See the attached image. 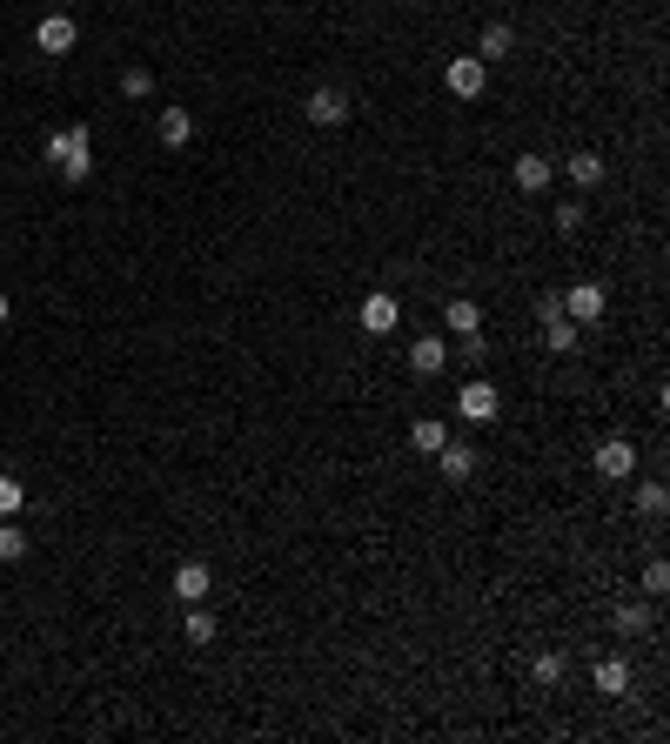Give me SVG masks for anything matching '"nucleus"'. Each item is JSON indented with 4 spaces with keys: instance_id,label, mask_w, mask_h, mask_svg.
<instances>
[{
    "instance_id": "nucleus-1",
    "label": "nucleus",
    "mask_w": 670,
    "mask_h": 744,
    "mask_svg": "<svg viewBox=\"0 0 670 744\" xmlns=\"http://www.w3.org/2000/svg\"><path fill=\"white\" fill-rule=\"evenodd\" d=\"M47 161H54L67 181H88L94 175V135L88 128H61V135L47 141Z\"/></svg>"
},
{
    "instance_id": "nucleus-2",
    "label": "nucleus",
    "mask_w": 670,
    "mask_h": 744,
    "mask_svg": "<svg viewBox=\"0 0 670 744\" xmlns=\"http://www.w3.org/2000/svg\"><path fill=\"white\" fill-rule=\"evenodd\" d=\"M557 302H563V316L577 322V329H583V322H603V309H610V295H603V282H570V289H563Z\"/></svg>"
},
{
    "instance_id": "nucleus-3",
    "label": "nucleus",
    "mask_w": 670,
    "mask_h": 744,
    "mask_svg": "<svg viewBox=\"0 0 670 744\" xmlns=\"http://www.w3.org/2000/svg\"><path fill=\"white\" fill-rule=\"evenodd\" d=\"M496 409H503V396H496V383H483V376H469V383L456 389V416H463V423H490Z\"/></svg>"
},
{
    "instance_id": "nucleus-4",
    "label": "nucleus",
    "mask_w": 670,
    "mask_h": 744,
    "mask_svg": "<svg viewBox=\"0 0 670 744\" xmlns=\"http://www.w3.org/2000/svg\"><path fill=\"white\" fill-rule=\"evenodd\" d=\"M597 476L603 483H630V476H637V443H630V436L597 443Z\"/></svg>"
},
{
    "instance_id": "nucleus-5",
    "label": "nucleus",
    "mask_w": 670,
    "mask_h": 744,
    "mask_svg": "<svg viewBox=\"0 0 670 744\" xmlns=\"http://www.w3.org/2000/svg\"><path fill=\"white\" fill-rule=\"evenodd\" d=\"M443 81H449V94H456V101H476V94L490 88V61H476V54H456Z\"/></svg>"
},
{
    "instance_id": "nucleus-6",
    "label": "nucleus",
    "mask_w": 670,
    "mask_h": 744,
    "mask_svg": "<svg viewBox=\"0 0 670 744\" xmlns=\"http://www.w3.org/2000/svg\"><path fill=\"white\" fill-rule=\"evenodd\" d=\"M74 41H81V27L67 21V14H41V27H34V47H41V54L61 61V54H74Z\"/></svg>"
},
{
    "instance_id": "nucleus-7",
    "label": "nucleus",
    "mask_w": 670,
    "mask_h": 744,
    "mask_svg": "<svg viewBox=\"0 0 670 744\" xmlns=\"http://www.w3.org/2000/svg\"><path fill=\"white\" fill-rule=\"evenodd\" d=\"M309 121H315V128H342V121H349V94H342V88H315L309 94Z\"/></svg>"
},
{
    "instance_id": "nucleus-8",
    "label": "nucleus",
    "mask_w": 670,
    "mask_h": 744,
    "mask_svg": "<svg viewBox=\"0 0 670 744\" xmlns=\"http://www.w3.org/2000/svg\"><path fill=\"white\" fill-rule=\"evenodd\" d=\"M402 322V309H396V295H362V329H369V336H389V329H396Z\"/></svg>"
},
{
    "instance_id": "nucleus-9",
    "label": "nucleus",
    "mask_w": 670,
    "mask_h": 744,
    "mask_svg": "<svg viewBox=\"0 0 670 744\" xmlns=\"http://www.w3.org/2000/svg\"><path fill=\"white\" fill-rule=\"evenodd\" d=\"M550 175H557V161H543V155H523V161L510 168V181L523 188V195H543V188H550Z\"/></svg>"
},
{
    "instance_id": "nucleus-10",
    "label": "nucleus",
    "mask_w": 670,
    "mask_h": 744,
    "mask_svg": "<svg viewBox=\"0 0 670 744\" xmlns=\"http://www.w3.org/2000/svg\"><path fill=\"white\" fill-rule=\"evenodd\" d=\"M436 463H443V483H469V476H476V450H469V443H443Z\"/></svg>"
},
{
    "instance_id": "nucleus-11",
    "label": "nucleus",
    "mask_w": 670,
    "mask_h": 744,
    "mask_svg": "<svg viewBox=\"0 0 670 744\" xmlns=\"http://www.w3.org/2000/svg\"><path fill=\"white\" fill-rule=\"evenodd\" d=\"M161 148H188V141H195V114L188 108H161Z\"/></svg>"
},
{
    "instance_id": "nucleus-12",
    "label": "nucleus",
    "mask_w": 670,
    "mask_h": 744,
    "mask_svg": "<svg viewBox=\"0 0 670 744\" xmlns=\"http://www.w3.org/2000/svg\"><path fill=\"white\" fill-rule=\"evenodd\" d=\"M510 47H516V27L490 21V27H483V41H476V61H510Z\"/></svg>"
},
{
    "instance_id": "nucleus-13",
    "label": "nucleus",
    "mask_w": 670,
    "mask_h": 744,
    "mask_svg": "<svg viewBox=\"0 0 670 744\" xmlns=\"http://www.w3.org/2000/svg\"><path fill=\"white\" fill-rule=\"evenodd\" d=\"M443 329H449V336H476V329H483V309H476L469 295H456V302L443 309Z\"/></svg>"
},
{
    "instance_id": "nucleus-14",
    "label": "nucleus",
    "mask_w": 670,
    "mask_h": 744,
    "mask_svg": "<svg viewBox=\"0 0 670 744\" xmlns=\"http://www.w3.org/2000/svg\"><path fill=\"white\" fill-rule=\"evenodd\" d=\"M443 362H449L443 336H416V342H409V369H423V376H436Z\"/></svg>"
},
{
    "instance_id": "nucleus-15",
    "label": "nucleus",
    "mask_w": 670,
    "mask_h": 744,
    "mask_svg": "<svg viewBox=\"0 0 670 744\" xmlns=\"http://www.w3.org/2000/svg\"><path fill=\"white\" fill-rule=\"evenodd\" d=\"M175 597L181 604H201V597H208V564H181L175 570Z\"/></svg>"
},
{
    "instance_id": "nucleus-16",
    "label": "nucleus",
    "mask_w": 670,
    "mask_h": 744,
    "mask_svg": "<svg viewBox=\"0 0 670 744\" xmlns=\"http://www.w3.org/2000/svg\"><path fill=\"white\" fill-rule=\"evenodd\" d=\"M597 691H603V698H624V691H630V664H624V657H603V664H597Z\"/></svg>"
},
{
    "instance_id": "nucleus-17",
    "label": "nucleus",
    "mask_w": 670,
    "mask_h": 744,
    "mask_svg": "<svg viewBox=\"0 0 670 744\" xmlns=\"http://www.w3.org/2000/svg\"><path fill=\"white\" fill-rule=\"evenodd\" d=\"M563 175L577 181V188H597V181H603V155H590V148H583V155L563 161Z\"/></svg>"
},
{
    "instance_id": "nucleus-18",
    "label": "nucleus",
    "mask_w": 670,
    "mask_h": 744,
    "mask_svg": "<svg viewBox=\"0 0 670 744\" xmlns=\"http://www.w3.org/2000/svg\"><path fill=\"white\" fill-rule=\"evenodd\" d=\"M543 342H550L557 356H570V349H577V322H570V316H543Z\"/></svg>"
},
{
    "instance_id": "nucleus-19",
    "label": "nucleus",
    "mask_w": 670,
    "mask_h": 744,
    "mask_svg": "<svg viewBox=\"0 0 670 744\" xmlns=\"http://www.w3.org/2000/svg\"><path fill=\"white\" fill-rule=\"evenodd\" d=\"M27 557V530L14 517H0V564H21Z\"/></svg>"
},
{
    "instance_id": "nucleus-20",
    "label": "nucleus",
    "mask_w": 670,
    "mask_h": 744,
    "mask_svg": "<svg viewBox=\"0 0 670 744\" xmlns=\"http://www.w3.org/2000/svg\"><path fill=\"white\" fill-rule=\"evenodd\" d=\"M610 624H617V637H644V631H650V610H644V604H617V617H610Z\"/></svg>"
},
{
    "instance_id": "nucleus-21",
    "label": "nucleus",
    "mask_w": 670,
    "mask_h": 744,
    "mask_svg": "<svg viewBox=\"0 0 670 744\" xmlns=\"http://www.w3.org/2000/svg\"><path fill=\"white\" fill-rule=\"evenodd\" d=\"M409 443H416V450H423V456H436V450H443V443H449V429H443V423H429V416H423V423L409 429Z\"/></svg>"
},
{
    "instance_id": "nucleus-22",
    "label": "nucleus",
    "mask_w": 670,
    "mask_h": 744,
    "mask_svg": "<svg viewBox=\"0 0 670 744\" xmlns=\"http://www.w3.org/2000/svg\"><path fill=\"white\" fill-rule=\"evenodd\" d=\"M181 631H188V644H215V617H208V610H188V624H181Z\"/></svg>"
},
{
    "instance_id": "nucleus-23",
    "label": "nucleus",
    "mask_w": 670,
    "mask_h": 744,
    "mask_svg": "<svg viewBox=\"0 0 670 744\" xmlns=\"http://www.w3.org/2000/svg\"><path fill=\"white\" fill-rule=\"evenodd\" d=\"M664 590H670V564H664V557H650V564H644V597H664Z\"/></svg>"
},
{
    "instance_id": "nucleus-24",
    "label": "nucleus",
    "mask_w": 670,
    "mask_h": 744,
    "mask_svg": "<svg viewBox=\"0 0 670 744\" xmlns=\"http://www.w3.org/2000/svg\"><path fill=\"white\" fill-rule=\"evenodd\" d=\"M21 503H27V490L14 476H0V517H21Z\"/></svg>"
},
{
    "instance_id": "nucleus-25",
    "label": "nucleus",
    "mask_w": 670,
    "mask_h": 744,
    "mask_svg": "<svg viewBox=\"0 0 670 744\" xmlns=\"http://www.w3.org/2000/svg\"><path fill=\"white\" fill-rule=\"evenodd\" d=\"M664 483H644V490H637V510H644V517H664Z\"/></svg>"
},
{
    "instance_id": "nucleus-26",
    "label": "nucleus",
    "mask_w": 670,
    "mask_h": 744,
    "mask_svg": "<svg viewBox=\"0 0 670 744\" xmlns=\"http://www.w3.org/2000/svg\"><path fill=\"white\" fill-rule=\"evenodd\" d=\"M550 222H557V235H577V228H583V202H563Z\"/></svg>"
},
{
    "instance_id": "nucleus-27",
    "label": "nucleus",
    "mask_w": 670,
    "mask_h": 744,
    "mask_svg": "<svg viewBox=\"0 0 670 744\" xmlns=\"http://www.w3.org/2000/svg\"><path fill=\"white\" fill-rule=\"evenodd\" d=\"M530 671H536V684H557V677H563V657H557V651H543Z\"/></svg>"
},
{
    "instance_id": "nucleus-28",
    "label": "nucleus",
    "mask_w": 670,
    "mask_h": 744,
    "mask_svg": "<svg viewBox=\"0 0 670 744\" xmlns=\"http://www.w3.org/2000/svg\"><path fill=\"white\" fill-rule=\"evenodd\" d=\"M148 88H155V74H148V68H128V74H121V94H134V101H141Z\"/></svg>"
},
{
    "instance_id": "nucleus-29",
    "label": "nucleus",
    "mask_w": 670,
    "mask_h": 744,
    "mask_svg": "<svg viewBox=\"0 0 670 744\" xmlns=\"http://www.w3.org/2000/svg\"><path fill=\"white\" fill-rule=\"evenodd\" d=\"M7 316H14V302H7V295H0V322H7Z\"/></svg>"
}]
</instances>
